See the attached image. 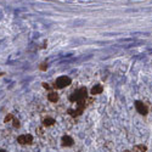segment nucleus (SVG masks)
Instances as JSON below:
<instances>
[{
	"label": "nucleus",
	"instance_id": "1",
	"mask_svg": "<svg viewBox=\"0 0 152 152\" xmlns=\"http://www.w3.org/2000/svg\"><path fill=\"white\" fill-rule=\"evenodd\" d=\"M71 83H72V79L69 77H67V75H61L55 82V88H57V89H63V88L68 86Z\"/></svg>",
	"mask_w": 152,
	"mask_h": 152
},
{
	"label": "nucleus",
	"instance_id": "2",
	"mask_svg": "<svg viewBox=\"0 0 152 152\" xmlns=\"http://www.w3.org/2000/svg\"><path fill=\"white\" fill-rule=\"evenodd\" d=\"M17 142L20 145H31L33 142V136L31 134H23L17 137Z\"/></svg>",
	"mask_w": 152,
	"mask_h": 152
},
{
	"label": "nucleus",
	"instance_id": "3",
	"mask_svg": "<svg viewBox=\"0 0 152 152\" xmlns=\"http://www.w3.org/2000/svg\"><path fill=\"white\" fill-rule=\"evenodd\" d=\"M135 108L142 116H146L147 113H148V107L144 102H141V101H135Z\"/></svg>",
	"mask_w": 152,
	"mask_h": 152
},
{
	"label": "nucleus",
	"instance_id": "4",
	"mask_svg": "<svg viewBox=\"0 0 152 152\" xmlns=\"http://www.w3.org/2000/svg\"><path fill=\"white\" fill-rule=\"evenodd\" d=\"M73 144H74V140L69 136V135H63L62 136V139H61V145L63 146V147H71V146H73Z\"/></svg>",
	"mask_w": 152,
	"mask_h": 152
},
{
	"label": "nucleus",
	"instance_id": "5",
	"mask_svg": "<svg viewBox=\"0 0 152 152\" xmlns=\"http://www.w3.org/2000/svg\"><path fill=\"white\" fill-rule=\"evenodd\" d=\"M104 91V86L101 85V84H96V85H94L93 88H91V95H99V94H101Z\"/></svg>",
	"mask_w": 152,
	"mask_h": 152
},
{
	"label": "nucleus",
	"instance_id": "6",
	"mask_svg": "<svg viewBox=\"0 0 152 152\" xmlns=\"http://www.w3.org/2000/svg\"><path fill=\"white\" fill-rule=\"evenodd\" d=\"M48 100L50 102H57L58 101V94L56 91H50L48 94Z\"/></svg>",
	"mask_w": 152,
	"mask_h": 152
},
{
	"label": "nucleus",
	"instance_id": "7",
	"mask_svg": "<svg viewBox=\"0 0 152 152\" xmlns=\"http://www.w3.org/2000/svg\"><path fill=\"white\" fill-rule=\"evenodd\" d=\"M43 124H44L45 126H51V125L55 124V119L51 118V117H46V118L43 119Z\"/></svg>",
	"mask_w": 152,
	"mask_h": 152
},
{
	"label": "nucleus",
	"instance_id": "8",
	"mask_svg": "<svg viewBox=\"0 0 152 152\" xmlns=\"http://www.w3.org/2000/svg\"><path fill=\"white\" fill-rule=\"evenodd\" d=\"M133 151L134 152H146L147 151V147L145 145H136V146H134Z\"/></svg>",
	"mask_w": 152,
	"mask_h": 152
},
{
	"label": "nucleus",
	"instance_id": "9",
	"mask_svg": "<svg viewBox=\"0 0 152 152\" xmlns=\"http://www.w3.org/2000/svg\"><path fill=\"white\" fill-rule=\"evenodd\" d=\"M14 115L12 113H9V115H6V117L4 118V123H9V122H12V119H14Z\"/></svg>",
	"mask_w": 152,
	"mask_h": 152
},
{
	"label": "nucleus",
	"instance_id": "10",
	"mask_svg": "<svg viewBox=\"0 0 152 152\" xmlns=\"http://www.w3.org/2000/svg\"><path fill=\"white\" fill-rule=\"evenodd\" d=\"M12 125H14V128L18 129L20 125H21V123H20V121H18L17 118H14V119H12Z\"/></svg>",
	"mask_w": 152,
	"mask_h": 152
},
{
	"label": "nucleus",
	"instance_id": "11",
	"mask_svg": "<svg viewBox=\"0 0 152 152\" xmlns=\"http://www.w3.org/2000/svg\"><path fill=\"white\" fill-rule=\"evenodd\" d=\"M39 68H40L42 71H46V68H48V65H46V62H44V63H42V65L39 66Z\"/></svg>",
	"mask_w": 152,
	"mask_h": 152
},
{
	"label": "nucleus",
	"instance_id": "12",
	"mask_svg": "<svg viewBox=\"0 0 152 152\" xmlns=\"http://www.w3.org/2000/svg\"><path fill=\"white\" fill-rule=\"evenodd\" d=\"M43 86L45 88V89H48V90H51V86H50L49 84H46V83H43Z\"/></svg>",
	"mask_w": 152,
	"mask_h": 152
},
{
	"label": "nucleus",
	"instance_id": "13",
	"mask_svg": "<svg viewBox=\"0 0 152 152\" xmlns=\"http://www.w3.org/2000/svg\"><path fill=\"white\" fill-rule=\"evenodd\" d=\"M37 132H38V134H39V135H43V130H42V128H38Z\"/></svg>",
	"mask_w": 152,
	"mask_h": 152
},
{
	"label": "nucleus",
	"instance_id": "14",
	"mask_svg": "<svg viewBox=\"0 0 152 152\" xmlns=\"http://www.w3.org/2000/svg\"><path fill=\"white\" fill-rule=\"evenodd\" d=\"M0 152H6V151L5 150H0Z\"/></svg>",
	"mask_w": 152,
	"mask_h": 152
},
{
	"label": "nucleus",
	"instance_id": "15",
	"mask_svg": "<svg viewBox=\"0 0 152 152\" xmlns=\"http://www.w3.org/2000/svg\"><path fill=\"white\" fill-rule=\"evenodd\" d=\"M125 152H130V151H128V150H126V151H125Z\"/></svg>",
	"mask_w": 152,
	"mask_h": 152
}]
</instances>
